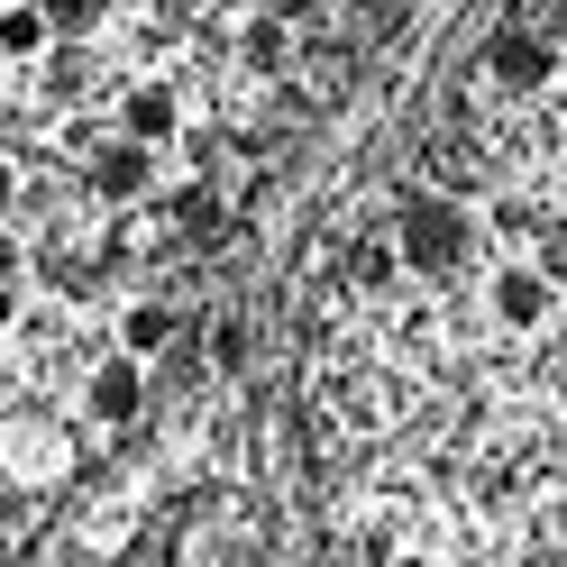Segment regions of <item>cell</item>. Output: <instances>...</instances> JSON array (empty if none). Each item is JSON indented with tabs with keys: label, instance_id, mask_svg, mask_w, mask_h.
<instances>
[{
	"label": "cell",
	"instance_id": "13",
	"mask_svg": "<svg viewBox=\"0 0 567 567\" xmlns=\"http://www.w3.org/2000/svg\"><path fill=\"white\" fill-rule=\"evenodd\" d=\"M174 220H184V229H193V238H210V229H220V202H210V193H202V184H193V193H184V202H174Z\"/></svg>",
	"mask_w": 567,
	"mask_h": 567
},
{
	"label": "cell",
	"instance_id": "3",
	"mask_svg": "<svg viewBox=\"0 0 567 567\" xmlns=\"http://www.w3.org/2000/svg\"><path fill=\"white\" fill-rule=\"evenodd\" d=\"M83 412L101 421V431H128L137 412H147V358H128V348H111L92 375H83Z\"/></svg>",
	"mask_w": 567,
	"mask_h": 567
},
{
	"label": "cell",
	"instance_id": "6",
	"mask_svg": "<svg viewBox=\"0 0 567 567\" xmlns=\"http://www.w3.org/2000/svg\"><path fill=\"white\" fill-rule=\"evenodd\" d=\"M174 128H184V101H174V83H128V92H120V137H137V147H165Z\"/></svg>",
	"mask_w": 567,
	"mask_h": 567
},
{
	"label": "cell",
	"instance_id": "14",
	"mask_svg": "<svg viewBox=\"0 0 567 567\" xmlns=\"http://www.w3.org/2000/svg\"><path fill=\"white\" fill-rule=\"evenodd\" d=\"M210 367H247V321H220V330H210Z\"/></svg>",
	"mask_w": 567,
	"mask_h": 567
},
{
	"label": "cell",
	"instance_id": "11",
	"mask_svg": "<svg viewBox=\"0 0 567 567\" xmlns=\"http://www.w3.org/2000/svg\"><path fill=\"white\" fill-rule=\"evenodd\" d=\"M348 275H358V284H367V293H384V284H394V275H403V247H384V238H367V247H358V257H348Z\"/></svg>",
	"mask_w": 567,
	"mask_h": 567
},
{
	"label": "cell",
	"instance_id": "12",
	"mask_svg": "<svg viewBox=\"0 0 567 567\" xmlns=\"http://www.w3.org/2000/svg\"><path fill=\"white\" fill-rule=\"evenodd\" d=\"M38 10L55 19V38H92V28L111 19V0H38Z\"/></svg>",
	"mask_w": 567,
	"mask_h": 567
},
{
	"label": "cell",
	"instance_id": "7",
	"mask_svg": "<svg viewBox=\"0 0 567 567\" xmlns=\"http://www.w3.org/2000/svg\"><path fill=\"white\" fill-rule=\"evenodd\" d=\"M193 330H184V311H174V302H128L120 311V348H128V358H165V348H184Z\"/></svg>",
	"mask_w": 567,
	"mask_h": 567
},
{
	"label": "cell",
	"instance_id": "9",
	"mask_svg": "<svg viewBox=\"0 0 567 567\" xmlns=\"http://www.w3.org/2000/svg\"><path fill=\"white\" fill-rule=\"evenodd\" d=\"M238 55L257 64V74H284V64H293V28H284L275 10H257V19L238 28Z\"/></svg>",
	"mask_w": 567,
	"mask_h": 567
},
{
	"label": "cell",
	"instance_id": "1",
	"mask_svg": "<svg viewBox=\"0 0 567 567\" xmlns=\"http://www.w3.org/2000/svg\"><path fill=\"white\" fill-rule=\"evenodd\" d=\"M394 247H403V266H412V275L449 284L457 266L476 257V220H467L449 193H403V210H394Z\"/></svg>",
	"mask_w": 567,
	"mask_h": 567
},
{
	"label": "cell",
	"instance_id": "5",
	"mask_svg": "<svg viewBox=\"0 0 567 567\" xmlns=\"http://www.w3.org/2000/svg\"><path fill=\"white\" fill-rule=\"evenodd\" d=\"M485 302H494V321H504V330H540L549 311H558V284H549L540 266H504Z\"/></svg>",
	"mask_w": 567,
	"mask_h": 567
},
{
	"label": "cell",
	"instance_id": "2",
	"mask_svg": "<svg viewBox=\"0 0 567 567\" xmlns=\"http://www.w3.org/2000/svg\"><path fill=\"white\" fill-rule=\"evenodd\" d=\"M485 83L494 92H513V101H530V92H549L558 83V38H549V28H494V38H485Z\"/></svg>",
	"mask_w": 567,
	"mask_h": 567
},
{
	"label": "cell",
	"instance_id": "15",
	"mask_svg": "<svg viewBox=\"0 0 567 567\" xmlns=\"http://www.w3.org/2000/svg\"><path fill=\"white\" fill-rule=\"evenodd\" d=\"M10 202H19V165L0 156V220H10Z\"/></svg>",
	"mask_w": 567,
	"mask_h": 567
},
{
	"label": "cell",
	"instance_id": "10",
	"mask_svg": "<svg viewBox=\"0 0 567 567\" xmlns=\"http://www.w3.org/2000/svg\"><path fill=\"white\" fill-rule=\"evenodd\" d=\"M92 83H101V55H92L83 38H64V47L47 55V92H55V101H83Z\"/></svg>",
	"mask_w": 567,
	"mask_h": 567
},
{
	"label": "cell",
	"instance_id": "16",
	"mask_svg": "<svg viewBox=\"0 0 567 567\" xmlns=\"http://www.w3.org/2000/svg\"><path fill=\"white\" fill-rule=\"evenodd\" d=\"M19 275V247H10V229H0V284H10Z\"/></svg>",
	"mask_w": 567,
	"mask_h": 567
},
{
	"label": "cell",
	"instance_id": "8",
	"mask_svg": "<svg viewBox=\"0 0 567 567\" xmlns=\"http://www.w3.org/2000/svg\"><path fill=\"white\" fill-rule=\"evenodd\" d=\"M64 38H55V19L38 10V0H0V55H19V64H47Z\"/></svg>",
	"mask_w": 567,
	"mask_h": 567
},
{
	"label": "cell",
	"instance_id": "4",
	"mask_svg": "<svg viewBox=\"0 0 567 567\" xmlns=\"http://www.w3.org/2000/svg\"><path fill=\"white\" fill-rule=\"evenodd\" d=\"M92 193L101 202H147L156 193V147H137V137H111V147H92Z\"/></svg>",
	"mask_w": 567,
	"mask_h": 567
}]
</instances>
